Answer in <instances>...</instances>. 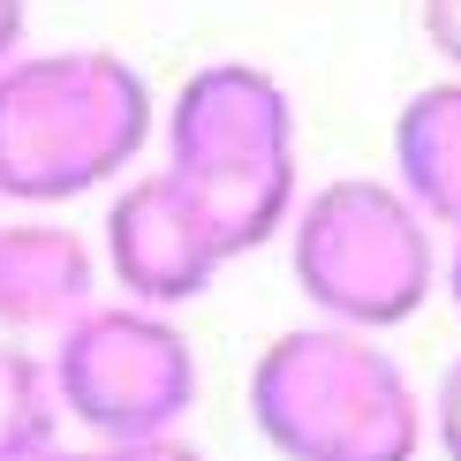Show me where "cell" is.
I'll use <instances>...</instances> for the list:
<instances>
[{
	"mask_svg": "<svg viewBox=\"0 0 461 461\" xmlns=\"http://www.w3.org/2000/svg\"><path fill=\"white\" fill-rule=\"evenodd\" d=\"M416 31L447 61V76H461V0H416Z\"/></svg>",
	"mask_w": 461,
	"mask_h": 461,
	"instance_id": "11",
	"label": "cell"
},
{
	"mask_svg": "<svg viewBox=\"0 0 461 461\" xmlns=\"http://www.w3.org/2000/svg\"><path fill=\"white\" fill-rule=\"evenodd\" d=\"M393 182L438 235L461 227V76L409 91V106L393 113Z\"/></svg>",
	"mask_w": 461,
	"mask_h": 461,
	"instance_id": "8",
	"label": "cell"
},
{
	"mask_svg": "<svg viewBox=\"0 0 461 461\" xmlns=\"http://www.w3.org/2000/svg\"><path fill=\"white\" fill-rule=\"evenodd\" d=\"M424 424H431V447L447 461H461V356L438 371V386L424 393Z\"/></svg>",
	"mask_w": 461,
	"mask_h": 461,
	"instance_id": "10",
	"label": "cell"
},
{
	"mask_svg": "<svg viewBox=\"0 0 461 461\" xmlns=\"http://www.w3.org/2000/svg\"><path fill=\"white\" fill-rule=\"evenodd\" d=\"M61 393H53V363L31 340L0 333V461H31L61 438Z\"/></svg>",
	"mask_w": 461,
	"mask_h": 461,
	"instance_id": "9",
	"label": "cell"
},
{
	"mask_svg": "<svg viewBox=\"0 0 461 461\" xmlns=\"http://www.w3.org/2000/svg\"><path fill=\"white\" fill-rule=\"evenodd\" d=\"M0 220H8V212H0Z\"/></svg>",
	"mask_w": 461,
	"mask_h": 461,
	"instance_id": "16",
	"label": "cell"
},
{
	"mask_svg": "<svg viewBox=\"0 0 461 461\" xmlns=\"http://www.w3.org/2000/svg\"><path fill=\"white\" fill-rule=\"evenodd\" d=\"M159 144V91L113 46H46L0 68V204L113 197Z\"/></svg>",
	"mask_w": 461,
	"mask_h": 461,
	"instance_id": "1",
	"label": "cell"
},
{
	"mask_svg": "<svg viewBox=\"0 0 461 461\" xmlns=\"http://www.w3.org/2000/svg\"><path fill=\"white\" fill-rule=\"evenodd\" d=\"M31 461H99V447H91V438H84V447H68V438H53V447H46V454H31Z\"/></svg>",
	"mask_w": 461,
	"mask_h": 461,
	"instance_id": "15",
	"label": "cell"
},
{
	"mask_svg": "<svg viewBox=\"0 0 461 461\" xmlns=\"http://www.w3.org/2000/svg\"><path fill=\"white\" fill-rule=\"evenodd\" d=\"M61 416L91 447H122V438H167L197 409V348L175 325V311H144V303L106 295L84 311L61 340L46 348Z\"/></svg>",
	"mask_w": 461,
	"mask_h": 461,
	"instance_id": "5",
	"label": "cell"
},
{
	"mask_svg": "<svg viewBox=\"0 0 461 461\" xmlns=\"http://www.w3.org/2000/svg\"><path fill=\"white\" fill-rule=\"evenodd\" d=\"M438 287H447V303L461 311V227L447 235V273H438Z\"/></svg>",
	"mask_w": 461,
	"mask_h": 461,
	"instance_id": "14",
	"label": "cell"
},
{
	"mask_svg": "<svg viewBox=\"0 0 461 461\" xmlns=\"http://www.w3.org/2000/svg\"><path fill=\"white\" fill-rule=\"evenodd\" d=\"M249 424L280 461H416L424 393L401 356L356 325H287L249 363Z\"/></svg>",
	"mask_w": 461,
	"mask_h": 461,
	"instance_id": "3",
	"label": "cell"
},
{
	"mask_svg": "<svg viewBox=\"0 0 461 461\" xmlns=\"http://www.w3.org/2000/svg\"><path fill=\"white\" fill-rule=\"evenodd\" d=\"M23 38H31V0H0V68L23 53Z\"/></svg>",
	"mask_w": 461,
	"mask_h": 461,
	"instance_id": "13",
	"label": "cell"
},
{
	"mask_svg": "<svg viewBox=\"0 0 461 461\" xmlns=\"http://www.w3.org/2000/svg\"><path fill=\"white\" fill-rule=\"evenodd\" d=\"M287 265L311 318L386 340L431 303L447 249L393 175H340L325 189H303L287 220Z\"/></svg>",
	"mask_w": 461,
	"mask_h": 461,
	"instance_id": "4",
	"label": "cell"
},
{
	"mask_svg": "<svg viewBox=\"0 0 461 461\" xmlns=\"http://www.w3.org/2000/svg\"><path fill=\"white\" fill-rule=\"evenodd\" d=\"M99 242L61 227L53 212L0 220V333L8 340H61L84 311H99Z\"/></svg>",
	"mask_w": 461,
	"mask_h": 461,
	"instance_id": "7",
	"label": "cell"
},
{
	"mask_svg": "<svg viewBox=\"0 0 461 461\" xmlns=\"http://www.w3.org/2000/svg\"><path fill=\"white\" fill-rule=\"evenodd\" d=\"M99 265H106V280H113L122 303L182 311V303H197L204 287L220 280V265H235V258H227L220 227L197 212V197H189L167 167H137V175L106 197Z\"/></svg>",
	"mask_w": 461,
	"mask_h": 461,
	"instance_id": "6",
	"label": "cell"
},
{
	"mask_svg": "<svg viewBox=\"0 0 461 461\" xmlns=\"http://www.w3.org/2000/svg\"><path fill=\"white\" fill-rule=\"evenodd\" d=\"M159 144L197 212L220 227L227 258L280 242L303 204V122L273 68L258 61H204L159 106Z\"/></svg>",
	"mask_w": 461,
	"mask_h": 461,
	"instance_id": "2",
	"label": "cell"
},
{
	"mask_svg": "<svg viewBox=\"0 0 461 461\" xmlns=\"http://www.w3.org/2000/svg\"><path fill=\"white\" fill-rule=\"evenodd\" d=\"M99 461H204V454L189 447L182 431H167V438H122V447H99Z\"/></svg>",
	"mask_w": 461,
	"mask_h": 461,
	"instance_id": "12",
	"label": "cell"
}]
</instances>
